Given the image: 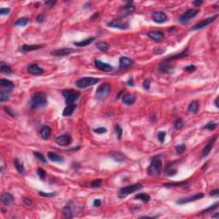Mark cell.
Returning a JSON list of instances; mask_svg holds the SVG:
<instances>
[{
    "label": "cell",
    "mask_w": 219,
    "mask_h": 219,
    "mask_svg": "<svg viewBox=\"0 0 219 219\" xmlns=\"http://www.w3.org/2000/svg\"><path fill=\"white\" fill-rule=\"evenodd\" d=\"M0 86H1V89H5V90H8L10 92L14 88V84L9 80L1 79L0 80Z\"/></svg>",
    "instance_id": "21"
},
{
    "label": "cell",
    "mask_w": 219,
    "mask_h": 219,
    "mask_svg": "<svg viewBox=\"0 0 219 219\" xmlns=\"http://www.w3.org/2000/svg\"><path fill=\"white\" fill-rule=\"evenodd\" d=\"M76 108V104H70V105H67L65 107V109H63V117H70L71 115L74 113L75 109Z\"/></svg>",
    "instance_id": "30"
},
{
    "label": "cell",
    "mask_w": 219,
    "mask_h": 219,
    "mask_svg": "<svg viewBox=\"0 0 219 219\" xmlns=\"http://www.w3.org/2000/svg\"><path fill=\"white\" fill-rule=\"evenodd\" d=\"M204 194L202 193H199V194H196L194 195L193 196H188V197H186V198H181V199H179L176 203L179 204H187L189 203V202H193V201H196L198 199H200L201 198H203Z\"/></svg>",
    "instance_id": "13"
},
{
    "label": "cell",
    "mask_w": 219,
    "mask_h": 219,
    "mask_svg": "<svg viewBox=\"0 0 219 219\" xmlns=\"http://www.w3.org/2000/svg\"><path fill=\"white\" fill-rule=\"evenodd\" d=\"M165 136H166V133L164 131H160L159 133H157V139L158 141H160L161 143H163L165 140Z\"/></svg>",
    "instance_id": "49"
},
{
    "label": "cell",
    "mask_w": 219,
    "mask_h": 219,
    "mask_svg": "<svg viewBox=\"0 0 219 219\" xmlns=\"http://www.w3.org/2000/svg\"><path fill=\"white\" fill-rule=\"evenodd\" d=\"M39 135H40L41 139H43L45 141L48 140L51 135V127L46 125L43 126L41 128L40 131H39Z\"/></svg>",
    "instance_id": "20"
},
{
    "label": "cell",
    "mask_w": 219,
    "mask_h": 219,
    "mask_svg": "<svg viewBox=\"0 0 219 219\" xmlns=\"http://www.w3.org/2000/svg\"><path fill=\"white\" fill-rule=\"evenodd\" d=\"M94 132L97 133H104L107 132V128H103V127H100V128H97L94 129Z\"/></svg>",
    "instance_id": "51"
},
{
    "label": "cell",
    "mask_w": 219,
    "mask_h": 219,
    "mask_svg": "<svg viewBox=\"0 0 219 219\" xmlns=\"http://www.w3.org/2000/svg\"><path fill=\"white\" fill-rule=\"evenodd\" d=\"M28 72L29 74H31L33 75H41L44 70L42 68H40L38 64L36 63H32L30 64L28 67Z\"/></svg>",
    "instance_id": "19"
},
{
    "label": "cell",
    "mask_w": 219,
    "mask_h": 219,
    "mask_svg": "<svg viewBox=\"0 0 219 219\" xmlns=\"http://www.w3.org/2000/svg\"><path fill=\"white\" fill-rule=\"evenodd\" d=\"M175 163H171V164H168L166 168H165V170L164 172L166 175H170V176H172L176 174V169H175Z\"/></svg>",
    "instance_id": "27"
},
{
    "label": "cell",
    "mask_w": 219,
    "mask_h": 219,
    "mask_svg": "<svg viewBox=\"0 0 219 219\" xmlns=\"http://www.w3.org/2000/svg\"><path fill=\"white\" fill-rule=\"evenodd\" d=\"M4 111L8 114V115H9L10 117H16V113L12 110L11 109H9V107H4Z\"/></svg>",
    "instance_id": "50"
},
{
    "label": "cell",
    "mask_w": 219,
    "mask_h": 219,
    "mask_svg": "<svg viewBox=\"0 0 219 219\" xmlns=\"http://www.w3.org/2000/svg\"><path fill=\"white\" fill-rule=\"evenodd\" d=\"M150 85H151V81L149 80L148 79H146V80H144V82H143V87H144L146 90H149Z\"/></svg>",
    "instance_id": "56"
},
{
    "label": "cell",
    "mask_w": 219,
    "mask_h": 219,
    "mask_svg": "<svg viewBox=\"0 0 219 219\" xmlns=\"http://www.w3.org/2000/svg\"><path fill=\"white\" fill-rule=\"evenodd\" d=\"M134 10H135V8L133 7V5H125V6H123V8L121 9L120 12H121L123 16H126L133 14V12H134Z\"/></svg>",
    "instance_id": "29"
},
{
    "label": "cell",
    "mask_w": 219,
    "mask_h": 219,
    "mask_svg": "<svg viewBox=\"0 0 219 219\" xmlns=\"http://www.w3.org/2000/svg\"><path fill=\"white\" fill-rule=\"evenodd\" d=\"M56 1L54 0H48V1H46L45 2V5L46 6V7H49V8H51V7H53L55 4H56Z\"/></svg>",
    "instance_id": "52"
},
{
    "label": "cell",
    "mask_w": 219,
    "mask_h": 219,
    "mask_svg": "<svg viewBox=\"0 0 219 219\" xmlns=\"http://www.w3.org/2000/svg\"><path fill=\"white\" fill-rule=\"evenodd\" d=\"M175 151H176V153L177 154H182L184 152H185V150H186V145L185 144H181V145H178V146H176L175 147Z\"/></svg>",
    "instance_id": "43"
},
{
    "label": "cell",
    "mask_w": 219,
    "mask_h": 219,
    "mask_svg": "<svg viewBox=\"0 0 219 219\" xmlns=\"http://www.w3.org/2000/svg\"><path fill=\"white\" fill-rule=\"evenodd\" d=\"M218 217H219L218 212H217L215 215H212V218H218Z\"/></svg>",
    "instance_id": "64"
},
{
    "label": "cell",
    "mask_w": 219,
    "mask_h": 219,
    "mask_svg": "<svg viewBox=\"0 0 219 219\" xmlns=\"http://www.w3.org/2000/svg\"><path fill=\"white\" fill-rule=\"evenodd\" d=\"M147 36L151 39L156 41V42H160L164 39V33L162 31H157V30H153L147 33Z\"/></svg>",
    "instance_id": "17"
},
{
    "label": "cell",
    "mask_w": 219,
    "mask_h": 219,
    "mask_svg": "<svg viewBox=\"0 0 219 219\" xmlns=\"http://www.w3.org/2000/svg\"><path fill=\"white\" fill-rule=\"evenodd\" d=\"M75 50L72 49V48H62V49H58V50H54L52 51H51V54L55 57H65V56H69L71 53L75 52Z\"/></svg>",
    "instance_id": "14"
},
{
    "label": "cell",
    "mask_w": 219,
    "mask_h": 219,
    "mask_svg": "<svg viewBox=\"0 0 219 219\" xmlns=\"http://www.w3.org/2000/svg\"><path fill=\"white\" fill-rule=\"evenodd\" d=\"M47 156H48V158L52 161L53 163H58V164H61V163H63L64 159L62 156H59L58 154L57 153H54V152H48L47 153Z\"/></svg>",
    "instance_id": "23"
},
{
    "label": "cell",
    "mask_w": 219,
    "mask_h": 219,
    "mask_svg": "<svg viewBox=\"0 0 219 219\" xmlns=\"http://www.w3.org/2000/svg\"><path fill=\"white\" fill-rule=\"evenodd\" d=\"M188 55V49H186L185 51H181V52L178 53V54H175V55H173V56H170V57H168V59H169V60H174V59H180V58H183V57H187Z\"/></svg>",
    "instance_id": "32"
},
{
    "label": "cell",
    "mask_w": 219,
    "mask_h": 219,
    "mask_svg": "<svg viewBox=\"0 0 219 219\" xmlns=\"http://www.w3.org/2000/svg\"><path fill=\"white\" fill-rule=\"evenodd\" d=\"M218 15H215V16H211V17H209V18H206V19H204L203 21H201L200 22H199L198 24H196L195 26H194L193 28H192V30L193 31H196V30H199V29H202L204 28H205V27H207V26H209L210 24L212 23L217 18H218Z\"/></svg>",
    "instance_id": "10"
},
{
    "label": "cell",
    "mask_w": 219,
    "mask_h": 219,
    "mask_svg": "<svg viewBox=\"0 0 219 219\" xmlns=\"http://www.w3.org/2000/svg\"><path fill=\"white\" fill-rule=\"evenodd\" d=\"M218 127V123L215 122H209L206 125L203 127V129H208V130H214Z\"/></svg>",
    "instance_id": "41"
},
{
    "label": "cell",
    "mask_w": 219,
    "mask_h": 219,
    "mask_svg": "<svg viewBox=\"0 0 219 219\" xmlns=\"http://www.w3.org/2000/svg\"><path fill=\"white\" fill-rule=\"evenodd\" d=\"M47 104L46 96V94L42 92H39L36 93L33 95L30 101V106L31 109H39V108H43Z\"/></svg>",
    "instance_id": "1"
},
{
    "label": "cell",
    "mask_w": 219,
    "mask_h": 219,
    "mask_svg": "<svg viewBox=\"0 0 219 219\" xmlns=\"http://www.w3.org/2000/svg\"><path fill=\"white\" fill-rule=\"evenodd\" d=\"M203 4V1H200V0H195L194 2V4L195 5V6H199V5H201Z\"/></svg>",
    "instance_id": "61"
},
{
    "label": "cell",
    "mask_w": 219,
    "mask_h": 219,
    "mask_svg": "<svg viewBox=\"0 0 219 219\" xmlns=\"http://www.w3.org/2000/svg\"><path fill=\"white\" fill-rule=\"evenodd\" d=\"M96 46L97 48L101 51H107L109 50V46L106 43V42H104V41H101V42H98L96 44Z\"/></svg>",
    "instance_id": "38"
},
{
    "label": "cell",
    "mask_w": 219,
    "mask_h": 219,
    "mask_svg": "<svg viewBox=\"0 0 219 219\" xmlns=\"http://www.w3.org/2000/svg\"><path fill=\"white\" fill-rule=\"evenodd\" d=\"M199 104L198 101H192L189 105H188V109L189 113H192V114H197L198 111H199Z\"/></svg>",
    "instance_id": "28"
},
{
    "label": "cell",
    "mask_w": 219,
    "mask_h": 219,
    "mask_svg": "<svg viewBox=\"0 0 219 219\" xmlns=\"http://www.w3.org/2000/svg\"><path fill=\"white\" fill-rule=\"evenodd\" d=\"M183 126H184V121H183V119L178 118V119L175 121V129H180V128H181Z\"/></svg>",
    "instance_id": "44"
},
{
    "label": "cell",
    "mask_w": 219,
    "mask_h": 219,
    "mask_svg": "<svg viewBox=\"0 0 219 219\" xmlns=\"http://www.w3.org/2000/svg\"><path fill=\"white\" fill-rule=\"evenodd\" d=\"M101 184H102L101 180H95V181H93L91 182L90 186H91V188H99V187L101 186Z\"/></svg>",
    "instance_id": "47"
},
{
    "label": "cell",
    "mask_w": 219,
    "mask_h": 219,
    "mask_svg": "<svg viewBox=\"0 0 219 219\" xmlns=\"http://www.w3.org/2000/svg\"><path fill=\"white\" fill-rule=\"evenodd\" d=\"M108 27L110 28H117V29H122V30H125L129 28V23L128 21H124L123 18H119V19H116L113 20L112 22H110L107 24Z\"/></svg>",
    "instance_id": "9"
},
{
    "label": "cell",
    "mask_w": 219,
    "mask_h": 219,
    "mask_svg": "<svg viewBox=\"0 0 219 219\" xmlns=\"http://www.w3.org/2000/svg\"><path fill=\"white\" fill-rule=\"evenodd\" d=\"M94 65L98 70L104 71V72H109V71L113 70V67L111 65H109V64L106 63H104V62L99 61V60H95L94 61Z\"/></svg>",
    "instance_id": "18"
},
{
    "label": "cell",
    "mask_w": 219,
    "mask_h": 219,
    "mask_svg": "<svg viewBox=\"0 0 219 219\" xmlns=\"http://www.w3.org/2000/svg\"><path fill=\"white\" fill-rule=\"evenodd\" d=\"M158 70L163 74H171L175 70V64L167 58L159 64Z\"/></svg>",
    "instance_id": "8"
},
{
    "label": "cell",
    "mask_w": 219,
    "mask_h": 219,
    "mask_svg": "<svg viewBox=\"0 0 219 219\" xmlns=\"http://www.w3.org/2000/svg\"><path fill=\"white\" fill-rule=\"evenodd\" d=\"M39 194L40 196L47 197V198H51V197L55 196L54 193H45V192H39Z\"/></svg>",
    "instance_id": "53"
},
{
    "label": "cell",
    "mask_w": 219,
    "mask_h": 219,
    "mask_svg": "<svg viewBox=\"0 0 219 219\" xmlns=\"http://www.w3.org/2000/svg\"><path fill=\"white\" fill-rule=\"evenodd\" d=\"M55 142L61 146H67L69 145H70L72 142V138L70 134H63V135H59L55 139Z\"/></svg>",
    "instance_id": "11"
},
{
    "label": "cell",
    "mask_w": 219,
    "mask_h": 219,
    "mask_svg": "<svg viewBox=\"0 0 219 219\" xmlns=\"http://www.w3.org/2000/svg\"><path fill=\"white\" fill-rule=\"evenodd\" d=\"M188 181H181V182H171V183H164V187L170 188V187H178V186H182L187 184Z\"/></svg>",
    "instance_id": "40"
},
{
    "label": "cell",
    "mask_w": 219,
    "mask_h": 219,
    "mask_svg": "<svg viewBox=\"0 0 219 219\" xmlns=\"http://www.w3.org/2000/svg\"><path fill=\"white\" fill-rule=\"evenodd\" d=\"M116 133H117V136L118 140H121L122 138V134H123V128H121V126L119 124L116 125Z\"/></svg>",
    "instance_id": "46"
},
{
    "label": "cell",
    "mask_w": 219,
    "mask_h": 219,
    "mask_svg": "<svg viewBox=\"0 0 219 219\" xmlns=\"http://www.w3.org/2000/svg\"><path fill=\"white\" fill-rule=\"evenodd\" d=\"M122 100H123V103L126 105H132L135 101V97L133 94H124L122 98Z\"/></svg>",
    "instance_id": "24"
},
{
    "label": "cell",
    "mask_w": 219,
    "mask_h": 219,
    "mask_svg": "<svg viewBox=\"0 0 219 219\" xmlns=\"http://www.w3.org/2000/svg\"><path fill=\"white\" fill-rule=\"evenodd\" d=\"M63 95L65 99L66 104L70 105V104H75V101L80 98V94L72 89H66L63 91Z\"/></svg>",
    "instance_id": "4"
},
{
    "label": "cell",
    "mask_w": 219,
    "mask_h": 219,
    "mask_svg": "<svg viewBox=\"0 0 219 219\" xmlns=\"http://www.w3.org/2000/svg\"><path fill=\"white\" fill-rule=\"evenodd\" d=\"M217 139H218V135L213 136L211 140H210V141L208 142V144L204 147L203 151H202V154H201V158H204V157H207L209 155V153L211 152V149L213 147V146H214L215 142L217 141Z\"/></svg>",
    "instance_id": "15"
},
{
    "label": "cell",
    "mask_w": 219,
    "mask_h": 219,
    "mask_svg": "<svg viewBox=\"0 0 219 219\" xmlns=\"http://www.w3.org/2000/svg\"><path fill=\"white\" fill-rule=\"evenodd\" d=\"M63 213L65 218H73V210H72V201L68 202L67 204L63 207Z\"/></svg>",
    "instance_id": "22"
},
{
    "label": "cell",
    "mask_w": 219,
    "mask_h": 219,
    "mask_svg": "<svg viewBox=\"0 0 219 219\" xmlns=\"http://www.w3.org/2000/svg\"><path fill=\"white\" fill-rule=\"evenodd\" d=\"M28 22H29L28 18H27V17H22V18L18 19L16 21V22H15V25L16 26H19V27H24V26H26L27 24L28 23Z\"/></svg>",
    "instance_id": "39"
},
{
    "label": "cell",
    "mask_w": 219,
    "mask_h": 219,
    "mask_svg": "<svg viewBox=\"0 0 219 219\" xmlns=\"http://www.w3.org/2000/svg\"><path fill=\"white\" fill-rule=\"evenodd\" d=\"M10 11V9L9 8H1L0 9V15L1 16H5V15H8Z\"/></svg>",
    "instance_id": "54"
},
{
    "label": "cell",
    "mask_w": 219,
    "mask_h": 219,
    "mask_svg": "<svg viewBox=\"0 0 219 219\" xmlns=\"http://www.w3.org/2000/svg\"><path fill=\"white\" fill-rule=\"evenodd\" d=\"M128 85H129V86H133V85H134V84H133V78H132V77L128 80Z\"/></svg>",
    "instance_id": "62"
},
{
    "label": "cell",
    "mask_w": 219,
    "mask_h": 219,
    "mask_svg": "<svg viewBox=\"0 0 219 219\" xmlns=\"http://www.w3.org/2000/svg\"><path fill=\"white\" fill-rule=\"evenodd\" d=\"M133 61L128 57H121L119 59V68L121 70H127L133 65Z\"/></svg>",
    "instance_id": "16"
},
{
    "label": "cell",
    "mask_w": 219,
    "mask_h": 219,
    "mask_svg": "<svg viewBox=\"0 0 219 219\" xmlns=\"http://www.w3.org/2000/svg\"><path fill=\"white\" fill-rule=\"evenodd\" d=\"M219 194V190L218 189H216V190H213L210 193V195L211 196H218Z\"/></svg>",
    "instance_id": "60"
},
{
    "label": "cell",
    "mask_w": 219,
    "mask_h": 219,
    "mask_svg": "<svg viewBox=\"0 0 219 219\" xmlns=\"http://www.w3.org/2000/svg\"><path fill=\"white\" fill-rule=\"evenodd\" d=\"M163 170V164L160 156L152 157V162L147 168V174L149 175H158Z\"/></svg>",
    "instance_id": "2"
},
{
    "label": "cell",
    "mask_w": 219,
    "mask_h": 219,
    "mask_svg": "<svg viewBox=\"0 0 219 219\" xmlns=\"http://www.w3.org/2000/svg\"><path fill=\"white\" fill-rule=\"evenodd\" d=\"M184 70L186 71H188V72H194L196 70V67L194 65H192L191 64V65H188L187 67H185Z\"/></svg>",
    "instance_id": "57"
},
{
    "label": "cell",
    "mask_w": 219,
    "mask_h": 219,
    "mask_svg": "<svg viewBox=\"0 0 219 219\" xmlns=\"http://www.w3.org/2000/svg\"><path fill=\"white\" fill-rule=\"evenodd\" d=\"M9 91L5 89H0V102L7 101L9 99Z\"/></svg>",
    "instance_id": "33"
},
{
    "label": "cell",
    "mask_w": 219,
    "mask_h": 219,
    "mask_svg": "<svg viewBox=\"0 0 219 219\" xmlns=\"http://www.w3.org/2000/svg\"><path fill=\"white\" fill-rule=\"evenodd\" d=\"M33 155H34V157L39 160V162H41L42 164H46V157H44L43 154H41V153H39V152H33Z\"/></svg>",
    "instance_id": "42"
},
{
    "label": "cell",
    "mask_w": 219,
    "mask_h": 219,
    "mask_svg": "<svg viewBox=\"0 0 219 219\" xmlns=\"http://www.w3.org/2000/svg\"><path fill=\"white\" fill-rule=\"evenodd\" d=\"M0 70L2 73H4V74H6V75H10V74H12V70H11V68L7 65V64H5V63H4V62H1V65H0Z\"/></svg>",
    "instance_id": "35"
},
{
    "label": "cell",
    "mask_w": 219,
    "mask_h": 219,
    "mask_svg": "<svg viewBox=\"0 0 219 219\" xmlns=\"http://www.w3.org/2000/svg\"><path fill=\"white\" fill-rule=\"evenodd\" d=\"M14 165H15V167H16V170L18 171V172L20 173V174H23L25 172V168H24V165L22 164V162H20L18 159H15L14 160Z\"/></svg>",
    "instance_id": "36"
},
{
    "label": "cell",
    "mask_w": 219,
    "mask_h": 219,
    "mask_svg": "<svg viewBox=\"0 0 219 219\" xmlns=\"http://www.w3.org/2000/svg\"><path fill=\"white\" fill-rule=\"evenodd\" d=\"M218 99H219V97H218H218L216 98V99H215V105H216V107H217V108H219Z\"/></svg>",
    "instance_id": "63"
},
{
    "label": "cell",
    "mask_w": 219,
    "mask_h": 219,
    "mask_svg": "<svg viewBox=\"0 0 219 219\" xmlns=\"http://www.w3.org/2000/svg\"><path fill=\"white\" fill-rule=\"evenodd\" d=\"M142 188V185L141 183H136V184H133L131 186H128V187H125V188H121L119 190V193H118V196L119 198H125L128 194H133L136 191H139L140 189Z\"/></svg>",
    "instance_id": "6"
},
{
    "label": "cell",
    "mask_w": 219,
    "mask_h": 219,
    "mask_svg": "<svg viewBox=\"0 0 219 219\" xmlns=\"http://www.w3.org/2000/svg\"><path fill=\"white\" fill-rule=\"evenodd\" d=\"M112 157H113V159L116 160L117 162H123V161L126 159L125 156H124L123 153L119 152H113V153H112Z\"/></svg>",
    "instance_id": "37"
},
{
    "label": "cell",
    "mask_w": 219,
    "mask_h": 219,
    "mask_svg": "<svg viewBox=\"0 0 219 219\" xmlns=\"http://www.w3.org/2000/svg\"><path fill=\"white\" fill-rule=\"evenodd\" d=\"M109 93H110V85L108 82H104L97 88L95 96L97 99L104 100L107 98Z\"/></svg>",
    "instance_id": "3"
},
{
    "label": "cell",
    "mask_w": 219,
    "mask_h": 219,
    "mask_svg": "<svg viewBox=\"0 0 219 219\" xmlns=\"http://www.w3.org/2000/svg\"><path fill=\"white\" fill-rule=\"evenodd\" d=\"M102 204V201L101 199H94V207H99Z\"/></svg>",
    "instance_id": "58"
},
{
    "label": "cell",
    "mask_w": 219,
    "mask_h": 219,
    "mask_svg": "<svg viewBox=\"0 0 219 219\" xmlns=\"http://www.w3.org/2000/svg\"><path fill=\"white\" fill-rule=\"evenodd\" d=\"M199 13V9H188L187 11H185L179 18V22L183 25H187V24L190 22L191 19L194 18Z\"/></svg>",
    "instance_id": "7"
},
{
    "label": "cell",
    "mask_w": 219,
    "mask_h": 219,
    "mask_svg": "<svg viewBox=\"0 0 219 219\" xmlns=\"http://www.w3.org/2000/svg\"><path fill=\"white\" fill-rule=\"evenodd\" d=\"M134 199H140L142 202L144 203H147L149 200H150V196L147 194H144V193H141V194H138L134 196Z\"/></svg>",
    "instance_id": "34"
},
{
    "label": "cell",
    "mask_w": 219,
    "mask_h": 219,
    "mask_svg": "<svg viewBox=\"0 0 219 219\" xmlns=\"http://www.w3.org/2000/svg\"><path fill=\"white\" fill-rule=\"evenodd\" d=\"M1 201L4 204L9 205V204H10L14 201V198H13V196L11 195L10 194H9V193H3L1 194Z\"/></svg>",
    "instance_id": "25"
},
{
    "label": "cell",
    "mask_w": 219,
    "mask_h": 219,
    "mask_svg": "<svg viewBox=\"0 0 219 219\" xmlns=\"http://www.w3.org/2000/svg\"><path fill=\"white\" fill-rule=\"evenodd\" d=\"M43 46H44V45H23L21 48V50L23 52H28V51H32L39 50Z\"/></svg>",
    "instance_id": "26"
},
{
    "label": "cell",
    "mask_w": 219,
    "mask_h": 219,
    "mask_svg": "<svg viewBox=\"0 0 219 219\" xmlns=\"http://www.w3.org/2000/svg\"><path fill=\"white\" fill-rule=\"evenodd\" d=\"M218 204H219L217 202L216 204H212V205H211L210 207H208L207 209H205V210H204V211H202L201 212L202 213H207V212H209V211H213V210H215V209H217L218 207Z\"/></svg>",
    "instance_id": "48"
},
{
    "label": "cell",
    "mask_w": 219,
    "mask_h": 219,
    "mask_svg": "<svg viewBox=\"0 0 219 219\" xmlns=\"http://www.w3.org/2000/svg\"><path fill=\"white\" fill-rule=\"evenodd\" d=\"M23 202L26 205H32L33 204V200L28 197H24Z\"/></svg>",
    "instance_id": "55"
},
{
    "label": "cell",
    "mask_w": 219,
    "mask_h": 219,
    "mask_svg": "<svg viewBox=\"0 0 219 219\" xmlns=\"http://www.w3.org/2000/svg\"><path fill=\"white\" fill-rule=\"evenodd\" d=\"M38 175L39 176V178L41 179L42 181H45L46 180V171L43 170V169H41V168H39L38 169Z\"/></svg>",
    "instance_id": "45"
},
{
    "label": "cell",
    "mask_w": 219,
    "mask_h": 219,
    "mask_svg": "<svg viewBox=\"0 0 219 219\" xmlns=\"http://www.w3.org/2000/svg\"><path fill=\"white\" fill-rule=\"evenodd\" d=\"M45 21V15H43V14H41V15H39V16H37V22H43Z\"/></svg>",
    "instance_id": "59"
},
{
    "label": "cell",
    "mask_w": 219,
    "mask_h": 219,
    "mask_svg": "<svg viewBox=\"0 0 219 219\" xmlns=\"http://www.w3.org/2000/svg\"><path fill=\"white\" fill-rule=\"evenodd\" d=\"M99 79L94 78V77H83V78L79 79L78 80L75 82V85L78 88H86L88 86H94L95 84H97L98 82H99Z\"/></svg>",
    "instance_id": "5"
},
{
    "label": "cell",
    "mask_w": 219,
    "mask_h": 219,
    "mask_svg": "<svg viewBox=\"0 0 219 219\" xmlns=\"http://www.w3.org/2000/svg\"><path fill=\"white\" fill-rule=\"evenodd\" d=\"M95 40V38H89V39H84V40H81V41H79V42H75L74 43V45L75 46H76L78 47H84L86 46H88V45H90L93 41Z\"/></svg>",
    "instance_id": "31"
},
{
    "label": "cell",
    "mask_w": 219,
    "mask_h": 219,
    "mask_svg": "<svg viewBox=\"0 0 219 219\" xmlns=\"http://www.w3.org/2000/svg\"><path fill=\"white\" fill-rule=\"evenodd\" d=\"M152 18L156 23H164L168 20L167 15L163 11H159V10L154 11L152 15Z\"/></svg>",
    "instance_id": "12"
}]
</instances>
